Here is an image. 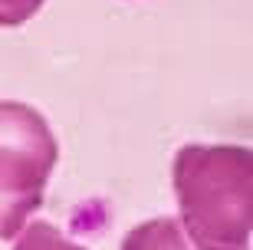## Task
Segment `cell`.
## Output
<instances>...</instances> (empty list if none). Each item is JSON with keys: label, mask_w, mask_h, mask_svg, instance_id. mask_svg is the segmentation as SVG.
Listing matches in <instances>:
<instances>
[{"label": "cell", "mask_w": 253, "mask_h": 250, "mask_svg": "<svg viewBox=\"0 0 253 250\" xmlns=\"http://www.w3.org/2000/svg\"><path fill=\"white\" fill-rule=\"evenodd\" d=\"M181 227L197 250H247L253 155L244 145H184L171 165Z\"/></svg>", "instance_id": "1"}, {"label": "cell", "mask_w": 253, "mask_h": 250, "mask_svg": "<svg viewBox=\"0 0 253 250\" xmlns=\"http://www.w3.org/2000/svg\"><path fill=\"white\" fill-rule=\"evenodd\" d=\"M56 158L49 122L27 102L0 99V241L17 237L23 221L40 211Z\"/></svg>", "instance_id": "2"}, {"label": "cell", "mask_w": 253, "mask_h": 250, "mask_svg": "<svg viewBox=\"0 0 253 250\" xmlns=\"http://www.w3.org/2000/svg\"><path fill=\"white\" fill-rule=\"evenodd\" d=\"M119 250H197L188 241L178 217H151V221L131 227L122 237Z\"/></svg>", "instance_id": "3"}, {"label": "cell", "mask_w": 253, "mask_h": 250, "mask_svg": "<svg viewBox=\"0 0 253 250\" xmlns=\"http://www.w3.org/2000/svg\"><path fill=\"white\" fill-rule=\"evenodd\" d=\"M13 250H85V247L66 241L63 231L53 227L49 221H33V224H27V227H20Z\"/></svg>", "instance_id": "4"}, {"label": "cell", "mask_w": 253, "mask_h": 250, "mask_svg": "<svg viewBox=\"0 0 253 250\" xmlns=\"http://www.w3.org/2000/svg\"><path fill=\"white\" fill-rule=\"evenodd\" d=\"M40 7H43V0H0V27H20Z\"/></svg>", "instance_id": "5"}]
</instances>
